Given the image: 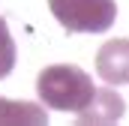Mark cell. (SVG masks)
<instances>
[{
  "mask_svg": "<svg viewBox=\"0 0 129 126\" xmlns=\"http://www.w3.org/2000/svg\"><path fill=\"white\" fill-rule=\"evenodd\" d=\"M123 111H126V105H123L120 93L105 87V90L93 93V99L87 102V108H81L75 114V120L78 123H114V120L123 117Z\"/></svg>",
  "mask_w": 129,
  "mask_h": 126,
  "instance_id": "cell-4",
  "label": "cell"
},
{
  "mask_svg": "<svg viewBox=\"0 0 129 126\" xmlns=\"http://www.w3.org/2000/svg\"><path fill=\"white\" fill-rule=\"evenodd\" d=\"M36 93L39 99L54 108V111H81L87 108V102L93 99V78L72 66V63H57V66H45L36 78Z\"/></svg>",
  "mask_w": 129,
  "mask_h": 126,
  "instance_id": "cell-1",
  "label": "cell"
},
{
  "mask_svg": "<svg viewBox=\"0 0 129 126\" xmlns=\"http://www.w3.org/2000/svg\"><path fill=\"white\" fill-rule=\"evenodd\" d=\"M48 6L69 33H105L117 18L114 0H48Z\"/></svg>",
  "mask_w": 129,
  "mask_h": 126,
  "instance_id": "cell-2",
  "label": "cell"
},
{
  "mask_svg": "<svg viewBox=\"0 0 129 126\" xmlns=\"http://www.w3.org/2000/svg\"><path fill=\"white\" fill-rule=\"evenodd\" d=\"M96 72L105 84H129V39H111L99 48Z\"/></svg>",
  "mask_w": 129,
  "mask_h": 126,
  "instance_id": "cell-3",
  "label": "cell"
},
{
  "mask_svg": "<svg viewBox=\"0 0 129 126\" xmlns=\"http://www.w3.org/2000/svg\"><path fill=\"white\" fill-rule=\"evenodd\" d=\"M15 57H18L15 39L9 36V27H6V21H3V15H0V78H6V75L15 69Z\"/></svg>",
  "mask_w": 129,
  "mask_h": 126,
  "instance_id": "cell-6",
  "label": "cell"
},
{
  "mask_svg": "<svg viewBox=\"0 0 129 126\" xmlns=\"http://www.w3.org/2000/svg\"><path fill=\"white\" fill-rule=\"evenodd\" d=\"M42 123H48V114L42 105L0 96V126H42Z\"/></svg>",
  "mask_w": 129,
  "mask_h": 126,
  "instance_id": "cell-5",
  "label": "cell"
}]
</instances>
